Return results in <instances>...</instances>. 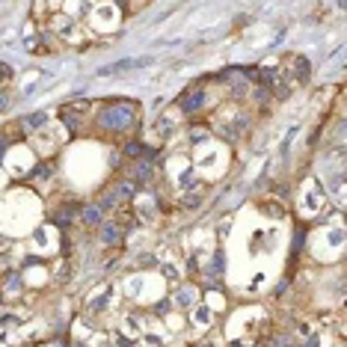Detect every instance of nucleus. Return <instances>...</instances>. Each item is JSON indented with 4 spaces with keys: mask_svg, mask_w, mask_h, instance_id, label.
Instances as JSON below:
<instances>
[{
    "mask_svg": "<svg viewBox=\"0 0 347 347\" xmlns=\"http://www.w3.org/2000/svg\"><path fill=\"white\" fill-rule=\"evenodd\" d=\"M98 217H101V211H98V208H86V211H83V220L92 222V225H95V220H98Z\"/></svg>",
    "mask_w": 347,
    "mask_h": 347,
    "instance_id": "f257e3e1",
    "label": "nucleus"
}]
</instances>
